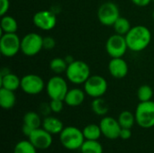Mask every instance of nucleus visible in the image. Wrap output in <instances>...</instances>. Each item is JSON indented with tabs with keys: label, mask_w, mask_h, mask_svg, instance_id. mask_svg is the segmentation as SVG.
Here are the masks:
<instances>
[{
	"label": "nucleus",
	"mask_w": 154,
	"mask_h": 153,
	"mask_svg": "<svg viewBox=\"0 0 154 153\" xmlns=\"http://www.w3.org/2000/svg\"><path fill=\"white\" fill-rule=\"evenodd\" d=\"M0 51L3 56L11 58L21 51V40L14 33H3L0 39Z\"/></svg>",
	"instance_id": "nucleus-8"
},
{
	"label": "nucleus",
	"mask_w": 154,
	"mask_h": 153,
	"mask_svg": "<svg viewBox=\"0 0 154 153\" xmlns=\"http://www.w3.org/2000/svg\"><path fill=\"white\" fill-rule=\"evenodd\" d=\"M0 83L1 87L12 91H15L19 87H21V78H19L15 74L11 72L2 74Z\"/></svg>",
	"instance_id": "nucleus-18"
},
{
	"label": "nucleus",
	"mask_w": 154,
	"mask_h": 153,
	"mask_svg": "<svg viewBox=\"0 0 154 153\" xmlns=\"http://www.w3.org/2000/svg\"><path fill=\"white\" fill-rule=\"evenodd\" d=\"M81 153H103V146L98 141L85 140L80 147Z\"/></svg>",
	"instance_id": "nucleus-25"
},
{
	"label": "nucleus",
	"mask_w": 154,
	"mask_h": 153,
	"mask_svg": "<svg viewBox=\"0 0 154 153\" xmlns=\"http://www.w3.org/2000/svg\"><path fill=\"white\" fill-rule=\"evenodd\" d=\"M85 140H91V141H98V139L102 135V132L100 129L99 124H90L84 127L82 130Z\"/></svg>",
	"instance_id": "nucleus-21"
},
{
	"label": "nucleus",
	"mask_w": 154,
	"mask_h": 153,
	"mask_svg": "<svg viewBox=\"0 0 154 153\" xmlns=\"http://www.w3.org/2000/svg\"><path fill=\"white\" fill-rule=\"evenodd\" d=\"M23 124L34 130L42 126V121L39 114L33 111H30V112H27L23 116Z\"/></svg>",
	"instance_id": "nucleus-22"
},
{
	"label": "nucleus",
	"mask_w": 154,
	"mask_h": 153,
	"mask_svg": "<svg viewBox=\"0 0 154 153\" xmlns=\"http://www.w3.org/2000/svg\"><path fill=\"white\" fill-rule=\"evenodd\" d=\"M152 1H153V2H154V0H152Z\"/></svg>",
	"instance_id": "nucleus-39"
},
{
	"label": "nucleus",
	"mask_w": 154,
	"mask_h": 153,
	"mask_svg": "<svg viewBox=\"0 0 154 153\" xmlns=\"http://www.w3.org/2000/svg\"><path fill=\"white\" fill-rule=\"evenodd\" d=\"M113 27L115 29L116 33L120 34V35H124V36H125L132 28L130 21L128 19L125 18V17H122V16H120L116 21Z\"/></svg>",
	"instance_id": "nucleus-26"
},
{
	"label": "nucleus",
	"mask_w": 154,
	"mask_h": 153,
	"mask_svg": "<svg viewBox=\"0 0 154 153\" xmlns=\"http://www.w3.org/2000/svg\"><path fill=\"white\" fill-rule=\"evenodd\" d=\"M68 63L65 59L63 58H54L50 62V69L52 72H54L57 75L62 74L66 72L68 68Z\"/></svg>",
	"instance_id": "nucleus-27"
},
{
	"label": "nucleus",
	"mask_w": 154,
	"mask_h": 153,
	"mask_svg": "<svg viewBox=\"0 0 154 153\" xmlns=\"http://www.w3.org/2000/svg\"><path fill=\"white\" fill-rule=\"evenodd\" d=\"M120 17V10L113 2L103 3L97 10V18L101 24L113 26L116 21Z\"/></svg>",
	"instance_id": "nucleus-9"
},
{
	"label": "nucleus",
	"mask_w": 154,
	"mask_h": 153,
	"mask_svg": "<svg viewBox=\"0 0 154 153\" xmlns=\"http://www.w3.org/2000/svg\"><path fill=\"white\" fill-rule=\"evenodd\" d=\"M40 112L42 115H44L45 117L46 116H49L50 115V113L52 112L51 111V106H50V103L49 104H46V103H43L40 106Z\"/></svg>",
	"instance_id": "nucleus-33"
},
{
	"label": "nucleus",
	"mask_w": 154,
	"mask_h": 153,
	"mask_svg": "<svg viewBox=\"0 0 154 153\" xmlns=\"http://www.w3.org/2000/svg\"><path fill=\"white\" fill-rule=\"evenodd\" d=\"M33 130L32 129V128H30L29 126H27V125H25V124H23V127H22V132H23V133L25 135V136H27V137H29L30 136V134L32 133V132Z\"/></svg>",
	"instance_id": "nucleus-36"
},
{
	"label": "nucleus",
	"mask_w": 154,
	"mask_h": 153,
	"mask_svg": "<svg viewBox=\"0 0 154 153\" xmlns=\"http://www.w3.org/2000/svg\"><path fill=\"white\" fill-rule=\"evenodd\" d=\"M43 49V37L36 32L25 34L21 40V51L26 56H34Z\"/></svg>",
	"instance_id": "nucleus-5"
},
{
	"label": "nucleus",
	"mask_w": 154,
	"mask_h": 153,
	"mask_svg": "<svg viewBox=\"0 0 154 153\" xmlns=\"http://www.w3.org/2000/svg\"><path fill=\"white\" fill-rule=\"evenodd\" d=\"M60 141L65 149L76 151L80 149L85 142V137L82 130L76 126H67L60 133Z\"/></svg>",
	"instance_id": "nucleus-2"
},
{
	"label": "nucleus",
	"mask_w": 154,
	"mask_h": 153,
	"mask_svg": "<svg viewBox=\"0 0 154 153\" xmlns=\"http://www.w3.org/2000/svg\"><path fill=\"white\" fill-rule=\"evenodd\" d=\"M118 122L121 125L122 128H129L132 129L134 124L136 123L135 120V115L133 114L132 112L125 110L120 113L118 116Z\"/></svg>",
	"instance_id": "nucleus-24"
},
{
	"label": "nucleus",
	"mask_w": 154,
	"mask_h": 153,
	"mask_svg": "<svg viewBox=\"0 0 154 153\" xmlns=\"http://www.w3.org/2000/svg\"><path fill=\"white\" fill-rule=\"evenodd\" d=\"M132 137V131L129 128H122L120 132V136L122 140H128Z\"/></svg>",
	"instance_id": "nucleus-34"
},
{
	"label": "nucleus",
	"mask_w": 154,
	"mask_h": 153,
	"mask_svg": "<svg viewBox=\"0 0 154 153\" xmlns=\"http://www.w3.org/2000/svg\"><path fill=\"white\" fill-rule=\"evenodd\" d=\"M153 96V90L149 85H142L137 90V97L140 102H146L152 100Z\"/></svg>",
	"instance_id": "nucleus-29"
},
{
	"label": "nucleus",
	"mask_w": 154,
	"mask_h": 153,
	"mask_svg": "<svg viewBox=\"0 0 154 153\" xmlns=\"http://www.w3.org/2000/svg\"><path fill=\"white\" fill-rule=\"evenodd\" d=\"M127 49L125 36L117 33L111 35L106 43V50L111 58H123Z\"/></svg>",
	"instance_id": "nucleus-10"
},
{
	"label": "nucleus",
	"mask_w": 154,
	"mask_h": 153,
	"mask_svg": "<svg viewBox=\"0 0 154 153\" xmlns=\"http://www.w3.org/2000/svg\"><path fill=\"white\" fill-rule=\"evenodd\" d=\"M86 92L80 88H72L69 89L64 102L67 106L71 107H76L83 104L86 96Z\"/></svg>",
	"instance_id": "nucleus-16"
},
{
	"label": "nucleus",
	"mask_w": 154,
	"mask_h": 153,
	"mask_svg": "<svg viewBox=\"0 0 154 153\" xmlns=\"http://www.w3.org/2000/svg\"><path fill=\"white\" fill-rule=\"evenodd\" d=\"M28 140L37 150H47L51 146L53 142L52 134L48 133L42 127L34 129L28 137Z\"/></svg>",
	"instance_id": "nucleus-13"
},
{
	"label": "nucleus",
	"mask_w": 154,
	"mask_h": 153,
	"mask_svg": "<svg viewBox=\"0 0 154 153\" xmlns=\"http://www.w3.org/2000/svg\"><path fill=\"white\" fill-rule=\"evenodd\" d=\"M128 49L134 52L145 50L152 41L151 31L143 25H136L131 28L125 35Z\"/></svg>",
	"instance_id": "nucleus-1"
},
{
	"label": "nucleus",
	"mask_w": 154,
	"mask_h": 153,
	"mask_svg": "<svg viewBox=\"0 0 154 153\" xmlns=\"http://www.w3.org/2000/svg\"><path fill=\"white\" fill-rule=\"evenodd\" d=\"M68 91L67 81L59 75L51 77L46 84V92L51 99L64 100Z\"/></svg>",
	"instance_id": "nucleus-7"
},
{
	"label": "nucleus",
	"mask_w": 154,
	"mask_h": 153,
	"mask_svg": "<svg viewBox=\"0 0 154 153\" xmlns=\"http://www.w3.org/2000/svg\"><path fill=\"white\" fill-rule=\"evenodd\" d=\"M91 109L94 112V114H96L97 115L105 116L109 111V106L102 97H97V98H94V100L92 101Z\"/></svg>",
	"instance_id": "nucleus-23"
},
{
	"label": "nucleus",
	"mask_w": 154,
	"mask_h": 153,
	"mask_svg": "<svg viewBox=\"0 0 154 153\" xmlns=\"http://www.w3.org/2000/svg\"><path fill=\"white\" fill-rule=\"evenodd\" d=\"M1 30L4 33H14L18 29V23L16 20L11 15H4L1 18Z\"/></svg>",
	"instance_id": "nucleus-20"
},
{
	"label": "nucleus",
	"mask_w": 154,
	"mask_h": 153,
	"mask_svg": "<svg viewBox=\"0 0 154 153\" xmlns=\"http://www.w3.org/2000/svg\"><path fill=\"white\" fill-rule=\"evenodd\" d=\"M107 81L99 75L90 76L84 83V91L88 96L93 98L102 97L107 91Z\"/></svg>",
	"instance_id": "nucleus-6"
},
{
	"label": "nucleus",
	"mask_w": 154,
	"mask_h": 153,
	"mask_svg": "<svg viewBox=\"0 0 154 153\" xmlns=\"http://www.w3.org/2000/svg\"><path fill=\"white\" fill-rule=\"evenodd\" d=\"M45 87L43 79L35 74H27L21 78V88L28 95H38Z\"/></svg>",
	"instance_id": "nucleus-11"
},
{
	"label": "nucleus",
	"mask_w": 154,
	"mask_h": 153,
	"mask_svg": "<svg viewBox=\"0 0 154 153\" xmlns=\"http://www.w3.org/2000/svg\"><path fill=\"white\" fill-rule=\"evenodd\" d=\"M16 103V96L14 91L5 89L4 87L0 88V106L3 109L9 110L12 109Z\"/></svg>",
	"instance_id": "nucleus-19"
},
{
	"label": "nucleus",
	"mask_w": 154,
	"mask_h": 153,
	"mask_svg": "<svg viewBox=\"0 0 154 153\" xmlns=\"http://www.w3.org/2000/svg\"><path fill=\"white\" fill-rule=\"evenodd\" d=\"M55 40L51 37V36H47L43 38V49L45 50H51L55 47Z\"/></svg>",
	"instance_id": "nucleus-31"
},
{
	"label": "nucleus",
	"mask_w": 154,
	"mask_h": 153,
	"mask_svg": "<svg viewBox=\"0 0 154 153\" xmlns=\"http://www.w3.org/2000/svg\"><path fill=\"white\" fill-rule=\"evenodd\" d=\"M152 0H132V2L137 6H146L148 5Z\"/></svg>",
	"instance_id": "nucleus-35"
},
{
	"label": "nucleus",
	"mask_w": 154,
	"mask_h": 153,
	"mask_svg": "<svg viewBox=\"0 0 154 153\" xmlns=\"http://www.w3.org/2000/svg\"><path fill=\"white\" fill-rule=\"evenodd\" d=\"M14 153H37V149L29 140H23L15 144Z\"/></svg>",
	"instance_id": "nucleus-28"
},
{
	"label": "nucleus",
	"mask_w": 154,
	"mask_h": 153,
	"mask_svg": "<svg viewBox=\"0 0 154 153\" xmlns=\"http://www.w3.org/2000/svg\"><path fill=\"white\" fill-rule=\"evenodd\" d=\"M33 24L43 31H50L53 29L57 23V17L51 11L42 10L35 13L32 17Z\"/></svg>",
	"instance_id": "nucleus-12"
},
{
	"label": "nucleus",
	"mask_w": 154,
	"mask_h": 153,
	"mask_svg": "<svg viewBox=\"0 0 154 153\" xmlns=\"http://www.w3.org/2000/svg\"><path fill=\"white\" fill-rule=\"evenodd\" d=\"M152 17H153V19H154V10H153V12H152Z\"/></svg>",
	"instance_id": "nucleus-38"
},
{
	"label": "nucleus",
	"mask_w": 154,
	"mask_h": 153,
	"mask_svg": "<svg viewBox=\"0 0 154 153\" xmlns=\"http://www.w3.org/2000/svg\"><path fill=\"white\" fill-rule=\"evenodd\" d=\"M67 79L75 84H84L90 77V68L83 60H73L68 65L66 70Z\"/></svg>",
	"instance_id": "nucleus-3"
},
{
	"label": "nucleus",
	"mask_w": 154,
	"mask_h": 153,
	"mask_svg": "<svg viewBox=\"0 0 154 153\" xmlns=\"http://www.w3.org/2000/svg\"><path fill=\"white\" fill-rule=\"evenodd\" d=\"M108 70L115 78H124L127 75L129 68L123 58H112L108 64Z\"/></svg>",
	"instance_id": "nucleus-15"
},
{
	"label": "nucleus",
	"mask_w": 154,
	"mask_h": 153,
	"mask_svg": "<svg viewBox=\"0 0 154 153\" xmlns=\"http://www.w3.org/2000/svg\"><path fill=\"white\" fill-rule=\"evenodd\" d=\"M42 127L52 135L60 134L64 129L63 123L55 116H46L42 120Z\"/></svg>",
	"instance_id": "nucleus-17"
},
{
	"label": "nucleus",
	"mask_w": 154,
	"mask_h": 153,
	"mask_svg": "<svg viewBox=\"0 0 154 153\" xmlns=\"http://www.w3.org/2000/svg\"><path fill=\"white\" fill-rule=\"evenodd\" d=\"M99 126L102 132V135L109 140H116L119 138L121 132V125L118 120L115 119L112 116H104L100 123Z\"/></svg>",
	"instance_id": "nucleus-14"
},
{
	"label": "nucleus",
	"mask_w": 154,
	"mask_h": 153,
	"mask_svg": "<svg viewBox=\"0 0 154 153\" xmlns=\"http://www.w3.org/2000/svg\"><path fill=\"white\" fill-rule=\"evenodd\" d=\"M10 7L9 0H0V15L4 16L6 14Z\"/></svg>",
	"instance_id": "nucleus-32"
},
{
	"label": "nucleus",
	"mask_w": 154,
	"mask_h": 153,
	"mask_svg": "<svg viewBox=\"0 0 154 153\" xmlns=\"http://www.w3.org/2000/svg\"><path fill=\"white\" fill-rule=\"evenodd\" d=\"M64 100L60 99H51L50 106L51 108V111L55 114H59L63 110L64 107Z\"/></svg>",
	"instance_id": "nucleus-30"
},
{
	"label": "nucleus",
	"mask_w": 154,
	"mask_h": 153,
	"mask_svg": "<svg viewBox=\"0 0 154 153\" xmlns=\"http://www.w3.org/2000/svg\"><path fill=\"white\" fill-rule=\"evenodd\" d=\"M65 60H66V61H67V63L68 64H69V63H71L74 60H73V57L72 56H67L66 58H65Z\"/></svg>",
	"instance_id": "nucleus-37"
},
{
	"label": "nucleus",
	"mask_w": 154,
	"mask_h": 153,
	"mask_svg": "<svg viewBox=\"0 0 154 153\" xmlns=\"http://www.w3.org/2000/svg\"><path fill=\"white\" fill-rule=\"evenodd\" d=\"M134 115L136 123L141 128L150 129L154 127V101L140 102Z\"/></svg>",
	"instance_id": "nucleus-4"
}]
</instances>
